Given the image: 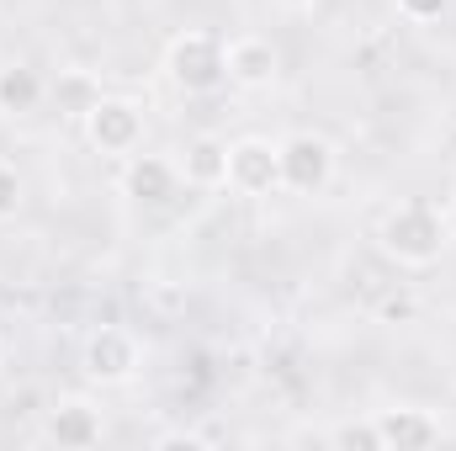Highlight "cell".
Wrapping results in <instances>:
<instances>
[{"label": "cell", "instance_id": "obj_1", "mask_svg": "<svg viewBox=\"0 0 456 451\" xmlns=\"http://www.w3.org/2000/svg\"><path fill=\"white\" fill-rule=\"evenodd\" d=\"M446 244H452V224H446V213H441L430 197H403V202L387 208L382 224H377V250H382L393 266H403V271H430V266H441Z\"/></svg>", "mask_w": 456, "mask_h": 451}, {"label": "cell", "instance_id": "obj_2", "mask_svg": "<svg viewBox=\"0 0 456 451\" xmlns=\"http://www.w3.org/2000/svg\"><path fill=\"white\" fill-rule=\"evenodd\" d=\"M165 75L175 91L186 96H213L218 86L228 80L224 70V37L208 32V27H186L165 43Z\"/></svg>", "mask_w": 456, "mask_h": 451}, {"label": "cell", "instance_id": "obj_3", "mask_svg": "<svg viewBox=\"0 0 456 451\" xmlns=\"http://www.w3.org/2000/svg\"><path fill=\"white\" fill-rule=\"evenodd\" d=\"M80 133H86V144H91L96 154L127 160V154L143 149V107H138L133 96H107V91H102V102L80 117Z\"/></svg>", "mask_w": 456, "mask_h": 451}, {"label": "cell", "instance_id": "obj_4", "mask_svg": "<svg viewBox=\"0 0 456 451\" xmlns=\"http://www.w3.org/2000/svg\"><path fill=\"white\" fill-rule=\"evenodd\" d=\"M276 144H281V192L324 197L335 181V144L324 133H287Z\"/></svg>", "mask_w": 456, "mask_h": 451}, {"label": "cell", "instance_id": "obj_5", "mask_svg": "<svg viewBox=\"0 0 456 451\" xmlns=\"http://www.w3.org/2000/svg\"><path fill=\"white\" fill-rule=\"evenodd\" d=\"M80 366H86V377H91L96 388H122V382L138 377L143 345H138L133 330H122V324H102V330H91V340H86Z\"/></svg>", "mask_w": 456, "mask_h": 451}, {"label": "cell", "instance_id": "obj_6", "mask_svg": "<svg viewBox=\"0 0 456 451\" xmlns=\"http://www.w3.org/2000/svg\"><path fill=\"white\" fill-rule=\"evenodd\" d=\"M228 192L239 197H271L281 192V144L249 133L228 144Z\"/></svg>", "mask_w": 456, "mask_h": 451}, {"label": "cell", "instance_id": "obj_7", "mask_svg": "<svg viewBox=\"0 0 456 451\" xmlns=\"http://www.w3.org/2000/svg\"><path fill=\"white\" fill-rule=\"evenodd\" d=\"M43 436H48L53 447H64V451H91V447H102V436H107L102 404H91L86 393H64V398L48 409V420H43Z\"/></svg>", "mask_w": 456, "mask_h": 451}, {"label": "cell", "instance_id": "obj_8", "mask_svg": "<svg viewBox=\"0 0 456 451\" xmlns=\"http://www.w3.org/2000/svg\"><path fill=\"white\" fill-rule=\"evenodd\" d=\"M224 70H228V86H239V91H271L281 59H276L271 37L239 32V37H224Z\"/></svg>", "mask_w": 456, "mask_h": 451}, {"label": "cell", "instance_id": "obj_9", "mask_svg": "<svg viewBox=\"0 0 456 451\" xmlns=\"http://www.w3.org/2000/svg\"><path fill=\"white\" fill-rule=\"evenodd\" d=\"M181 192V165L165 154H127L122 165V197L138 208H165Z\"/></svg>", "mask_w": 456, "mask_h": 451}, {"label": "cell", "instance_id": "obj_10", "mask_svg": "<svg viewBox=\"0 0 456 451\" xmlns=\"http://www.w3.org/2000/svg\"><path fill=\"white\" fill-rule=\"evenodd\" d=\"M377 436H382V451H430L441 447V420L430 409H414V404H398V409H377Z\"/></svg>", "mask_w": 456, "mask_h": 451}, {"label": "cell", "instance_id": "obj_11", "mask_svg": "<svg viewBox=\"0 0 456 451\" xmlns=\"http://www.w3.org/2000/svg\"><path fill=\"white\" fill-rule=\"evenodd\" d=\"M181 181L197 186V192H224L228 186V138H218V133H197V138L186 144Z\"/></svg>", "mask_w": 456, "mask_h": 451}, {"label": "cell", "instance_id": "obj_12", "mask_svg": "<svg viewBox=\"0 0 456 451\" xmlns=\"http://www.w3.org/2000/svg\"><path fill=\"white\" fill-rule=\"evenodd\" d=\"M48 102V80L37 64H0V117H27Z\"/></svg>", "mask_w": 456, "mask_h": 451}, {"label": "cell", "instance_id": "obj_13", "mask_svg": "<svg viewBox=\"0 0 456 451\" xmlns=\"http://www.w3.org/2000/svg\"><path fill=\"white\" fill-rule=\"evenodd\" d=\"M48 96H53V107L69 117V122H80V117L102 102V80L91 70H59L53 86H48Z\"/></svg>", "mask_w": 456, "mask_h": 451}, {"label": "cell", "instance_id": "obj_14", "mask_svg": "<svg viewBox=\"0 0 456 451\" xmlns=\"http://www.w3.org/2000/svg\"><path fill=\"white\" fill-rule=\"evenodd\" d=\"M330 447L340 451H382V436H377V420H345L330 430Z\"/></svg>", "mask_w": 456, "mask_h": 451}, {"label": "cell", "instance_id": "obj_15", "mask_svg": "<svg viewBox=\"0 0 456 451\" xmlns=\"http://www.w3.org/2000/svg\"><path fill=\"white\" fill-rule=\"evenodd\" d=\"M393 5H398V16L414 21V27H430V21H441V16L452 11V0H393Z\"/></svg>", "mask_w": 456, "mask_h": 451}, {"label": "cell", "instance_id": "obj_16", "mask_svg": "<svg viewBox=\"0 0 456 451\" xmlns=\"http://www.w3.org/2000/svg\"><path fill=\"white\" fill-rule=\"evenodd\" d=\"M16 213H21V176H16V165L0 160V224Z\"/></svg>", "mask_w": 456, "mask_h": 451}, {"label": "cell", "instance_id": "obj_17", "mask_svg": "<svg viewBox=\"0 0 456 451\" xmlns=\"http://www.w3.org/2000/svg\"><path fill=\"white\" fill-rule=\"evenodd\" d=\"M159 447H208V436H197V430H165Z\"/></svg>", "mask_w": 456, "mask_h": 451}, {"label": "cell", "instance_id": "obj_18", "mask_svg": "<svg viewBox=\"0 0 456 451\" xmlns=\"http://www.w3.org/2000/svg\"><path fill=\"white\" fill-rule=\"evenodd\" d=\"M271 5H276V11H287V16H303V11H314L319 0H271Z\"/></svg>", "mask_w": 456, "mask_h": 451}, {"label": "cell", "instance_id": "obj_19", "mask_svg": "<svg viewBox=\"0 0 456 451\" xmlns=\"http://www.w3.org/2000/svg\"><path fill=\"white\" fill-rule=\"evenodd\" d=\"M452 208H456V192H452Z\"/></svg>", "mask_w": 456, "mask_h": 451}, {"label": "cell", "instance_id": "obj_20", "mask_svg": "<svg viewBox=\"0 0 456 451\" xmlns=\"http://www.w3.org/2000/svg\"><path fill=\"white\" fill-rule=\"evenodd\" d=\"M0 356H5V345H0Z\"/></svg>", "mask_w": 456, "mask_h": 451}]
</instances>
